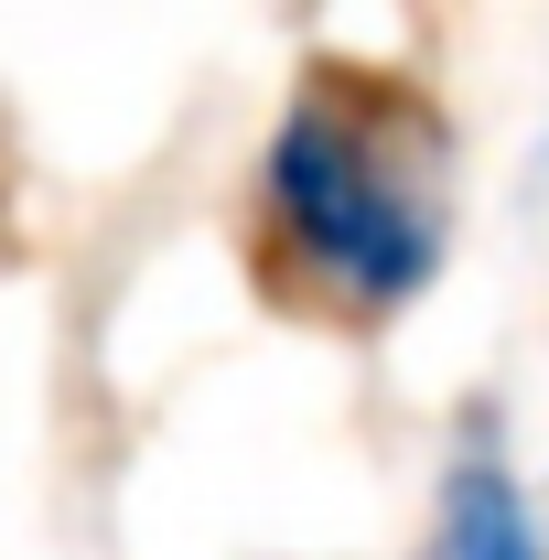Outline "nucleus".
Wrapping results in <instances>:
<instances>
[{"label":"nucleus","mask_w":549,"mask_h":560,"mask_svg":"<svg viewBox=\"0 0 549 560\" xmlns=\"http://www.w3.org/2000/svg\"><path fill=\"white\" fill-rule=\"evenodd\" d=\"M259 215L280 259L355 324L410 313L453 259V162L410 86L313 66L259 140Z\"/></svg>","instance_id":"nucleus-1"},{"label":"nucleus","mask_w":549,"mask_h":560,"mask_svg":"<svg viewBox=\"0 0 549 560\" xmlns=\"http://www.w3.org/2000/svg\"><path fill=\"white\" fill-rule=\"evenodd\" d=\"M420 560H549L539 495H528V475H517V453H506V431H495V420H475V431L442 453Z\"/></svg>","instance_id":"nucleus-2"}]
</instances>
